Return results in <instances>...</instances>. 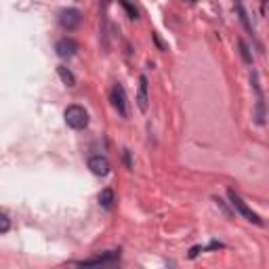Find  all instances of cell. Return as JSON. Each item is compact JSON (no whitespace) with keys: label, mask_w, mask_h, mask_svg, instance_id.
<instances>
[{"label":"cell","mask_w":269,"mask_h":269,"mask_svg":"<svg viewBox=\"0 0 269 269\" xmlns=\"http://www.w3.org/2000/svg\"><path fill=\"white\" fill-rule=\"evenodd\" d=\"M63 116H65V122L69 129L80 131V129H87V124H89V114L82 105H69Z\"/></svg>","instance_id":"6da1fadb"},{"label":"cell","mask_w":269,"mask_h":269,"mask_svg":"<svg viewBox=\"0 0 269 269\" xmlns=\"http://www.w3.org/2000/svg\"><path fill=\"white\" fill-rule=\"evenodd\" d=\"M240 51H242V57L246 63H252V57H250V53H248V47L244 45V42H240Z\"/></svg>","instance_id":"4fadbf2b"},{"label":"cell","mask_w":269,"mask_h":269,"mask_svg":"<svg viewBox=\"0 0 269 269\" xmlns=\"http://www.w3.org/2000/svg\"><path fill=\"white\" fill-rule=\"evenodd\" d=\"M227 196H229V202H232V206H234V208H236V210H238L240 215H242L246 221H250V223H257V225H263V219L257 215V212H252V210L246 206V202H244L242 198H240V196H238L234 189H229V191H227Z\"/></svg>","instance_id":"7a4b0ae2"},{"label":"cell","mask_w":269,"mask_h":269,"mask_svg":"<svg viewBox=\"0 0 269 269\" xmlns=\"http://www.w3.org/2000/svg\"><path fill=\"white\" fill-rule=\"evenodd\" d=\"M57 74H59V78L67 84V87H76V78H74V74L69 72L65 65H57Z\"/></svg>","instance_id":"9c48e42d"},{"label":"cell","mask_w":269,"mask_h":269,"mask_svg":"<svg viewBox=\"0 0 269 269\" xmlns=\"http://www.w3.org/2000/svg\"><path fill=\"white\" fill-rule=\"evenodd\" d=\"M55 51H57L59 57L69 59V57H74V55H76L78 45H76V42H74L72 38H61V40L57 42V47H55Z\"/></svg>","instance_id":"5b68a950"},{"label":"cell","mask_w":269,"mask_h":269,"mask_svg":"<svg viewBox=\"0 0 269 269\" xmlns=\"http://www.w3.org/2000/svg\"><path fill=\"white\" fill-rule=\"evenodd\" d=\"M118 3H120V7H122L126 13H129V17H131V19H137V9L129 3V0H118Z\"/></svg>","instance_id":"8fae6325"},{"label":"cell","mask_w":269,"mask_h":269,"mask_svg":"<svg viewBox=\"0 0 269 269\" xmlns=\"http://www.w3.org/2000/svg\"><path fill=\"white\" fill-rule=\"evenodd\" d=\"M111 105L116 107V111L122 118H129V101H126V93L122 84H114V89H111Z\"/></svg>","instance_id":"3957f363"},{"label":"cell","mask_w":269,"mask_h":269,"mask_svg":"<svg viewBox=\"0 0 269 269\" xmlns=\"http://www.w3.org/2000/svg\"><path fill=\"white\" fill-rule=\"evenodd\" d=\"M109 3H111V0H103V5H105V7H107V5H109Z\"/></svg>","instance_id":"2e32d148"},{"label":"cell","mask_w":269,"mask_h":269,"mask_svg":"<svg viewBox=\"0 0 269 269\" xmlns=\"http://www.w3.org/2000/svg\"><path fill=\"white\" fill-rule=\"evenodd\" d=\"M59 23L65 27V30H76V27H80V23H82V13L78 9H65L59 15Z\"/></svg>","instance_id":"277c9868"},{"label":"cell","mask_w":269,"mask_h":269,"mask_svg":"<svg viewBox=\"0 0 269 269\" xmlns=\"http://www.w3.org/2000/svg\"><path fill=\"white\" fill-rule=\"evenodd\" d=\"M265 3H267V0H261V13H263V15H265Z\"/></svg>","instance_id":"9a60e30c"},{"label":"cell","mask_w":269,"mask_h":269,"mask_svg":"<svg viewBox=\"0 0 269 269\" xmlns=\"http://www.w3.org/2000/svg\"><path fill=\"white\" fill-rule=\"evenodd\" d=\"M147 78L141 76L139 78V93H137V107L141 111H147Z\"/></svg>","instance_id":"52a82bcc"},{"label":"cell","mask_w":269,"mask_h":269,"mask_svg":"<svg viewBox=\"0 0 269 269\" xmlns=\"http://www.w3.org/2000/svg\"><path fill=\"white\" fill-rule=\"evenodd\" d=\"M124 162H126V166H129V168L133 166V162H131V153H129V149H126V151H124Z\"/></svg>","instance_id":"5bb4252c"},{"label":"cell","mask_w":269,"mask_h":269,"mask_svg":"<svg viewBox=\"0 0 269 269\" xmlns=\"http://www.w3.org/2000/svg\"><path fill=\"white\" fill-rule=\"evenodd\" d=\"M118 259H120V252H109V254H103V257H97V259L80 261L78 265H82V267H89V265H107V263H114Z\"/></svg>","instance_id":"ba28073f"},{"label":"cell","mask_w":269,"mask_h":269,"mask_svg":"<svg viewBox=\"0 0 269 269\" xmlns=\"http://www.w3.org/2000/svg\"><path fill=\"white\" fill-rule=\"evenodd\" d=\"M89 168H91L93 175L105 177L109 173V162H107V158H103V156H93V158L89 160Z\"/></svg>","instance_id":"8992f818"},{"label":"cell","mask_w":269,"mask_h":269,"mask_svg":"<svg viewBox=\"0 0 269 269\" xmlns=\"http://www.w3.org/2000/svg\"><path fill=\"white\" fill-rule=\"evenodd\" d=\"M99 204H101L103 208H111V204H114V191H111L109 187H105L101 194H99Z\"/></svg>","instance_id":"30bf717a"},{"label":"cell","mask_w":269,"mask_h":269,"mask_svg":"<svg viewBox=\"0 0 269 269\" xmlns=\"http://www.w3.org/2000/svg\"><path fill=\"white\" fill-rule=\"evenodd\" d=\"M9 229H11V221H9L7 215H3V212H0V234H7Z\"/></svg>","instance_id":"7c38bea8"}]
</instances>
